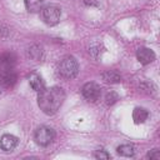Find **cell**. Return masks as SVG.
<instances>
[{
	"instance_id": "obj_1",
	"label": "cell",
	"mask_w": 160,
	"mask_h": 160,
	"mask_svg": "<svg viewBox=\"0 0 160 160\" xmlns=\"http://www.w3.org/2000/svg\"><path fill=\"white\" fill-rule=\"evenodd\" d=\"M65 100V91L62 88L51 86L44 88L39 91L38 95V105L40 110L46 115H54Z\"/></svg>"
},
{
	"instance_id": "obj_2",
	"label": "cell",
	"mask_w": 160,
	"mask_h": 160,
	"mask_svg": "<svg viewBox=\"0 0 160 160\" xmlns=\"http://www.w3.org/2000/svg\"><path fill=\"white\" fill-rule=\"evenodd\" d=\"M79 64L74 56H65L58 66V72L64 79H72L78 75Z\"/></svg>"
},
{
	"instance_id": "obj_3",
	"label": "cell",
	"mask_w": 160,
	"mask_h": 160,
	"mask_svg": "<svg viewBox=\"0 0 160 160\" xmlns=\"http://www.w3.org/2000/svg\"><path fill=\"white\" fill-rule=\"evenodd\" d=\"M34 139H35V142L40 146H48L50 145L54 139H55V131L54 129L49 128V126H39L35 132H34Z\"/></svg>"
},
{
	"instance_id": "obj_4",
	"label": "cell",
	"mask_w": 160,
	"mask_h": 160,
	"mask_svg": "<svg viewBox=\"0 0 160 160\" xmlns=\"http://www.w3.org/2000/svg\"><path fill=\"white\" fill-rule=\"evenodd\" d=\"M41 16H42V20L45 24L52 26L60 21L61 10L56 5H46L45 8L41 9Z\"/></svg>"
},
{
	"instance_id": "obj_5",
	"label": "cell",
	"mask_w": 160,
	"mask_h": 160,
	"mask_svg": "<svg viewBox=\"0 0 160 160\" xmlns=\"http://www.w3.org/2000/svg\"><path fill=\"white\" fill-rule=\"evenodd\" d=\"M81 92H82V96L88 100V101H96L100 95H101V89L100 86L96 84V82H86L84 84V86L81 88Z\"/></svg>"
},
{
	"instance_id": "obj_6",
	"label": "cell",
	"mask_w": 160,
	"mask_h": 160,
	"mask_svg": "<svg viewBox=\"0 0 160 160\" xmlns=\"http://www.w3.org/2000/svg\"><path fill=\"white\" fill-rule=\"evenodd\" d=\"M18 81V75L16 72L10 69V70H2L0 74V84L5 89H11Z\"/></svg>"
},
{
	"instance_id": "obj_7",
	"label": "cell",
	"mask_w": 160,
	"mask_h": 160,
	"mask_svg": "<svg viewBox=\"0 0 160 160\" xmlns=\"http://www.w3.org/2000/svg\"><path fill=\"white\" fill-rule=\"evenodd\" d=\"M136 59L140 64L148 65L155 60V52L149 48H139L136 51Z\"/></svg>"
},
{
	"instance_id": "obj_8",
	"label": "cell",
	"mask_w": 160,
	"mask_h": 160,
	"mask_svg": "<svg viewBox=\"0 0 160 160\" xmlns=\"http://www.w3.org/2000/svg\"><path fill=\"white\" fill-rule=\"evenodd\" d=\"M19 139L11 134H4L0 139V148L4 151H12L18 146Z\"/></svg>"
},
{
	"instance_id": "obj_9",
	"label": "cell",
	"mask_w": 160,
	"mask_h": 160,
	"mask_svg": "<svg viewBox=\"0 0 160 160\" xmlns=\"http://www.w3.org/2000/svg\"><path fill=\"white\" fill-rule=\"evenodd\" d=\"M16 62V56L12 52H4L0 55V68L2 70H10Z\"/></svg>"
},
{
	"instance_id": "obj_10",
	"label": "cell",
	"mask_w": 160,
	"mask_h": 160,
	"mask_svg": "<svg viewBox=\"0 0 160 160\" xmlns=\"http://www.w3.org/2000/svg\"><path fill=\"white\" fill-rule=\"evenodd\" d=\"M148 116H149V111L145 108L138 106V108H135L132 110V120H134L135 124H142V122H145V120L148 119Z\"/></svg>"
},
{
	"instance_id": "obj_11",
	"label": "cell",
	"mask_w": 160,
	"mask_h": 160,
	"mask_svg": "<svg viewBox=\"0 0 160 160\" xmlns=\"http://www.w3.org/2000/svg\"><path fill=\"white\" fill-rule=\"evenodd\" d=\"M29 82H30V86L32 88V90H35V91H38V92L45 88V84H44L42 78H41L39 74H36V72L30 74V76H29Z\"/></svg>"
},
{
	"instance_id": "obj_12",
	"label": "cell",
	"mask_w": 160,
	"mask_h": 160,
	"mask_svg": "<svg viewBox=\"0 0 160 160\" xmlns=\"http://www.w3.org/2000/svg\"><path fill=\"white\" fill-rule=\"evenodd\" d=\"M102 80L105 82H110V84H116L121 81V75L116 71V70H108L102 74Z\"/></svg>"
},
{
	"instance_id": "obj_13",
	"label": "cell",
	"mask_w": 160,
	"mask_h": 160,
	"mask_svg": "<svg viewBox=\"0 0 160 160\" xmlns=\"http://www.w3.org/2000/svg\"><path fill=\"white\" fill-rule=\"evenodd\" d=\"M42 0H25V8L29 12H38L42 8Z\"/></svg>"
},
{
	"instance_id": "obj_14",
	"label": "cell",
	"mask_w": 160,
	"mask_h": 160,
	"mask_svg": "<svg viewBox=\"0 0 160 160\" xmlns=\"http://www.w3.org/2000/svg\"><path fill=\"white\" fill-rule=\"evenodd\" d=\"M118 154H120L121 156H132L135 154V148L131 144H124L116 148Z\"/></svg>"
},
{
	"instance_id": "obj_15",
	"label": "cell",
	"mask_w": 160,
	"mask_h": 160,
	"mask_svg": "<svg viewBox=\"0 0 160 160\" xmlns=\"http://www.w3.org/2000/svg\"><path fill=\"white\" fill-rule=\"evenodd\" d=\"M41 54H42V49L39 46H31L29 49V56L32 58L34 60H40L41 59Z\"/></svg>"
},
{
	"instance_id": "obj_16",
	"label": "cell",
	"mask_w": 160,
	"mask_h": 160,
	"mask_svg": "<svg viewBox=\"0 0 160 160\" xmlns=\"http://www.w3.org/2000/svg\"><path fill=\"white\" fill-rule=\"evenodd\" d=\"M118 100H119V95H118L115 91H109V92L105 95V102H106V105H112V104H115Z\"/></svg>"
},
{
	"instance_id": "obj_17",
	"label": "cell",
	"mask_w": 160,
	"mask_h": 160,
	"mask_svg": "<svg viewBox=\"0 0 160 160\" xmlns=\"http://www.w3.org/2000/svg\"><path fill=\"white\" fill-rule=\"evenodd\" d=\"M94 158L95 159H99V160H102V159H110V154L106 152L105 150H96L94 152Z\"/></svg>"
},
{
	"instance_id": "obj_18",
	"label": "cell",
	"mask_w": 160,
	"mask_h": 160,
	"mask_svg": "<svg viewBox=\"0 0 160 160\" xmlns=\"http://www.w3.org/2000/svg\"><path fill=\"white\" fill-rule=\"evenodd\" d=\"M146 158H149L151 160H159L160 159V151L158 149H152L150 152H148Z\"/></svg>"
},
{
	"instance_id": "obj_19",
	"label": "cell",
	"mask_w": 160,
	"mask_h": 160,
	"mask_svg": "<svg viewBox=\"0 0 160 160\" xmlns=\"http://www.w3.org/2000/svg\"><path fill=\"white\" fill-rule=\"evenodd\" d=\"M82 1L86 6H98L99 5V0H82Z\"/></svg>"
}]
</instances>
